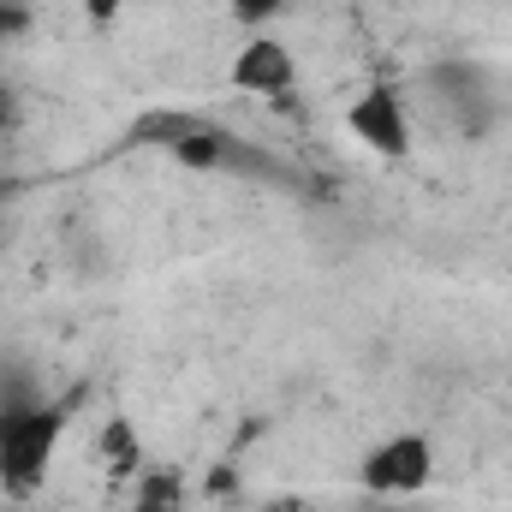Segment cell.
<instances>
[{"mask_svg": "<svg viewBox=\"0 0 512 512\" xmlns=\"http://www.w3.org/2000/svg\"><path fill=\"white\" fill-rule=\"evenodd\" d=\"M66 423L72 411L60 399L48 405H12L0 411V489L18 501V495H36L54 471V453L66 441Z\"/></svg>", "mask_w": 512, "mask_h": 512, "instance_id": "obj_1", "label": "cell"}, {"mask_svg": "<svg viewBox=\"0 0 512 512\" xmlns=\"http://www.w3.org/2000/svg\"><path fill=\"white\" fill-rule=\"evenodd\" d=\"M429 483H435V447H429V435L399 429V435L376 441V447L358 459V489H364V495H376V501L423 495Z\"/></svg>", "mask_w": 512, "mask_h": 512, "instance_id": "obj_2", "label": "cell"}, {"mask_svg": "<svg viewBox=\"0 0 512 512\" xmlns=\"http://www.w3.org/2000/svg\"><path fill=\"white\" fill-rule=\"evenodd\" d=\"M346 131L382 161H405L411 155V114H405V96L393 84H364L346 102Z\"/></svg>", "mask_w": 512, "mask_h": 512, "instance_id": "obj_3", "label": "cell"}, {"mask_svg": "<svg viewBox=\"0 0 512 512\" xmlns=\"http://www.w3.org/2000/svg\"><path fill=\"white\" fill-rule=\"evenodd\" d=\"M227 84H233L239 96H256V102H268V96H286V90L298 84V60H292V48H286L280 36L251 30V36L239 42L233 66H227Z\"/></svg>", "mask_w": 512, "mask_h": 512, "instance_id": "obj_4", "label": "cell"}, {"mask_svg": "<svg viewBox=\"0 0 512 512\" xmlns=\"http://www.w3.org/2000/svg\"><path fill=\"white\" fill-rule=\"evenodd\" d=\"M131 512H185V477H179L173 465H161V471H137Z\"/></svg>", "mask_w": 512, "mask_h": 512, "instance_id": "obj_5", "label": "cell"}, {"mask_svg": "<svg viewBox=\"0 0 512 512\" xmlns=\"http://www.w3.org/2000/svg\"><path fill=\"white\" fill-rule=\"evenodd\" d=\"M102 465H108L120 483L143 471V441H137V423H131V417H108V423H102Z\"/></svg>", "mask_w": 512, "mask_h": 512, "instance_id": "obj_6", "label": "cell"}, {"mask_svg": "<svg viewBox=\"0 0 512 512\" xmlns=\"http://www.w3.org/2000/svg\"><path fill=\"white\" fill-rule=\"evenodd\" d=\"M167 149H173V161H179V167H197V173L227 161V137H221L215 126H191L185 137H173Z\"/></svg>", "mask_w": 512, "mask_h": 512, "instance_id": "obj_7", "label": "cell"}, {"mask_svg": "<svg viewBox=\"0 0 512 512\" xmlns=\"http://www.w3.org/2000/svg\"><path fill=\"white\" fill-rule=\"evenodd\" d=\"M286 12V0H233V18L245 24V30H262L268 18H280Z\"/></svg>", "mask_w": 512, "mask_h": 512, "instance_id": "obj_8", "label": "cell"}, {"mask_svg": "<svg viewBox=\"0 0 512 512\" xmlns=\"http://www.w3.org/2000/svg\"><path fill=\"white\" fill-rule=\"evenodd\" d=\"M126 6L131 0H84V24H90V30H114V24L126 18Z\"/></svg>", "mask_w": 512, "mask_h": 512, "instance_id": "obj_9", "label": "cell"}, {"mask_svg": "<svg viewBox=\"0 0 512 512\" xmlns=\"http://www.w3.org/2000/svg\"><path fill=\"white\" fill-rule=\"evenodd\" d=\"M262 512H310V507H304V501H268Z\"/></svg>", "mask_w": 512, "mask_h": 512, "instance_id": "obj_10", "label": "cell"}, {"mask_svg": "<svg viewBox=\"0 0 512 512\" xmlns=\"http://www.w3.org/2000/svg\"><path fill=\"white\" fill-rule=\"evenodd\" d=\"M6 114H12V102H6V90H0V126H6Z\"/></svg>", "mask_w": 512, "mask_h": 512, "instance_id": "obj_11", "label": "cell"}]
</instances>
